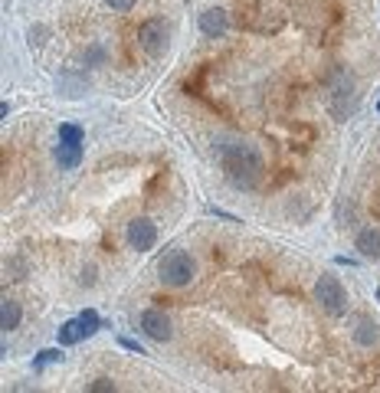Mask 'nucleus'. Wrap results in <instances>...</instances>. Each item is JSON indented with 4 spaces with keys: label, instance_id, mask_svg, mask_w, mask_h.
<instances>
[{
    "label": "nucleus",
    "instance_id": "obj_17",
    "mask_svg": "<svg viewBox=\"0 0 380 393\" xmlns=\"http://www.w3.org/2000/svg\"><path fill=\"white\" fill-rule=\"evenodd\" d=\"M105 4H109L112 10H119V13H128V10L135 7L138 0H105Z\"/></svg>",
    "mask_w": 380,
    "mask_h": 393
},
{
    "label": "nucleus",
    "instance_id": "obj_7",
    "mask_svg": "<svg viewBox=\"0 0 380 393\" xmlns=\"http://www.w3.org/2000/svg\"><path fill=\"white\" fill-rule=\"evenodd\" d=\"M141 331L151 338V341H170V318L164 315V311H158V308H148V311H141Z\"/></svg>",
    "mask_w": 380,
    "mask_h": 393
},
{
    "label": "nucleus",
    "instance_id": "obj_16",
    "mask_svg": "<svg viewBox=\"0 0 380 393\" xmlns=\"http://www.w3.org/2000/svg\"><path fill=\"white\" fill-rule=\"evenodd\" d=\"M60 138H66V141H82V128H79V125H69V121H66V125H60Z\"/></svg>",
    "mask_w": 380,
    "mask_h": 393
},
{
    "label": "nucleus",
    "instance_id": "obj_14",
    "mask_svg": "<svg viewBox=\"0 0 380 393\" xmlns=\"http://www.w3.org/2000/svg\"><path fill=\"white\" fill-rule=\"evenodd\" d=\"M63 348V344H60ZM60 348H46V350H40V354H36L33 358V367L36 370H43V367H50V364H60L63 360V350Z\"/></svg>",
    "mask_w": 380,
    "mask_h": 393
},
{
    "label": "nucleus",
    "instance_id": "obj_13",
    "mask_svg": "<svg viewBox=\"0 0 380 393\" xmlns=\"http://www.w3.org/2000/svg\"><path fill=\"white\" fill-rule=\"evenodd\" d=\"M20 318H23V311H20L17 301L4 299V305H0V328H4V331H13V328L20 325Z\"/></svg>",
    "mask_w": 380,
    "mask_h": 393
},
{
    "label": "nucleus",
    "instance_id": "obj_8",
    "mask_svg": "<svg viewBox=\"0 0 380 393\" xmlns=\"http://www.w3.org/2000/svg\"><path fill=\"white\" fill-rule=\"evenodd\" d=\"M227 30H229L227 10L210 7V10H203V13H200V33L207 36V40H217V36H223Z\"/></svg>",
    "mask_w": 380,
    "mask_h": 393
},
{
    "label": "nucleus",
    "instance_id": "obj_19",
    "mask_svg": "<svg viewBox=\"0 0 380 393\" xmlns=\"http://www.w3.org/2000/svg\"><path fill=\"white\" fill-rule=\"evenodd\" d=\"M119 344H121V348H128V350H135V354H144V348L138 341H131V338H121Z\"/></svg>",
    "mask_w": 380,
    "mask_h": 393
},
{
    "label": "nucleus",
    "instance_id": "obj_12",
    "mask_svg": "<svg viewBox=\"0 0 380 393\" xmlns=\"http://www.w3.org/2000/svg\"><path fill=\"white\" fill-rule=\"evenodd\" d=\"M56 338H60L63 348H72V344L82 341L85 334H82V325H79V318H72V321H63L60 331H56Z\"/></svg>",
    "mask_w": 380,
    "mask_h": 393
},
{
    "label": "nucleus",
    "instance_id": "obj_10",
    "mask_svg": "<svg viewBox=\"0 0 380 393\" xmlns=\"http://www.w3.org/2000/svg\"><path fill=\"white\" fill-rule=\"evenodd\" d=\"M56 164H60L63 171H72L82 164V141H66L60 138V145H56Z\"/></svg>",
    "mask_w": 380,
    "mask_h": 393
},
{
    "label": "nucleus",
    "instance_id": "obj_20",
    "mask_svg": "<svg viewBox=\"0 0 380 393\" xmlns=\"http://www.w3.org/2000/svg\"><path fill=\"white\" fill-rule=\"evenodd\" d=\"M374 295H377V301H380V289H377V292H374Z\"/></svg>",
    "mask_w": 380,
    "mask_h": 393
},
{
    "label": "nucleus",
    "instance_id": "obj_21",
    "mask_svg": "<svg viewBox=\"0 0 380 393\" xmlns=\"http://www.w3.org/2000/svg\"><path fill=\"white\" fill-rule=\"evenodd\" d=\"M377 109H380V105H377Z\"/></svg>",
    "mask_w": 380,
    "mask_h": 393
},
{
    "label": "nucleus",
    "instance_id": "obj_18",
    "mask_svg": "<svg viewBox=\"0 0 380 393\" xmlns=\"http://www.w3.org/2000/svg\"><path fill=\"white\" fill-rule=\"evenodd\" d=\"M89 390H92V393H109V390H115V384H112V380H105V377H102V380H95V384L89 387Z\"/></svg>",
    "mask_w": 380,
    "mask_h": 393
},
{
    "label": "nucleus",
    "instance_id": "obj_9",
    "mask_svg": "<svg viewBox=\"0 0 380 393\" xmlns=\"http://www.w3.org/2000/svg\"><path fill=\"white\" fill-rule=\"evenodd\" d=\"M354 249L361 253L364 259L380 262V230H377V226H367V230L357 233V236H354Z\"/></svg>",
    "mask_w": 380,
    "mask_h": 393
},
{
    "label": "nucleus",
    "instance_id": "obj_4",
    "mask_svg": "<svg viewBox=\"0 0 380 393\" xmlns=\"http://www.w3.org/2000/svg\"><path fill=\"white\" fill-rule=\"evenodd\" d=\"M328 105L335 111V118H347L354 111V79L347 76L344 69H338L331 76V95H328Z\"/></svg>",
    "mask_w": 380,
    "mask_h": 393
},
{
    "label": "nucleus",
    "instance_id": "obj_5",
    "mask_svg": "<svg viewBox=\"0 0 380 393\" xmlns=\"http://www.w3.org/2000/svg\"><path fill=\"white\" fill-rule=\"evenodd\" d=\"M138 43H141L144 52L161 56V52L168 50V26H164V20H144L138 26Z\"/></svg>",
    "mask_w": 380,
    "mask_h": 393
},
{
    "label": "nucleus",
    "instance_id": "obj_11",
    "mask_svg": "<svg viewBox=\"0 0 380 393\" xmlns=\"http://www.w3.org/2000/svg\"><path fill=\"white\" fill-rule=\"evenodd\" d=\"M380 338L377 331V321H371V318H357V325H354V341L361 344V348H374Z\"/></svg>",
    "mask_w": 380,
    "mask_h": 393
},
{
    "label": "nucleus",
    "instance_id": "obj_2",
    "mask_svg": "<svg viewBox=\"0 0 380 393\" xmlns=\"http://www.w3.org/2000/svg\"><path fill=\"white\" fill-rule=\"evenodd\" d=\"M158 272H161V282L164 285H170V289H184V285L194 282L197 262H194L190 253H184V249H170L168 256L161 259Z\"/></svg>",
    "mask_w": 380,
    "mask_h": 393
},
{
    "label": "nucleus",
    "instance_id": "obj_1",
    "mask_svg": "<svg viewBox=\"0 0 380 393\" xmlns=\"http://www.w3.org/2000/svg\"><path fill=\"white\" fill-rule=\"evenodd\" d=\"M220 164L227 180L237 190H253L256 184L266 174V164H262V154L253 145H243V141H233V145L220 148Z\"/></svg>",
    "mask_w": 380,
    "mask_h": 393
},
{
    "label": "nucleus",
    "instance_id": "obj_15",
    "mask_svg": "<svg viewBox=\"0 0 380 393\" xmlns=\"http://www.w3.org/2000/svg\"><path fill=\"white\" fill-rule=\"evenodd\" d=\"M79 325H82V334H85V338H92V334L102 328V318L95 315L92 308H85L82 315H79Z\"/></svg>",
    "mask_w": 380,
    "mask_h": 393
},
{
    "label": "nucleus",
    "instance_id": "obj_3",
    "mask_svg": "<svg viewBox=\"0 0 380 393\" xmlns=\"http://www.w3.org/2000/svg\"><path fill=\"white\" fill-rule=\"evenodd\" d=\"M315 301H318L325 311H328L331 318H341L347 311V305H351V299H347V289L335 279V275H321L318 282H315Z\"/></svg>",
    "mask_w": 380,
    "mask_h": 393
},
{
    "label": "nucleus",
    "instance_id": "obj_6",
    "mask_svg": "<svg viewBox=\"0 0 380 393\" xmlns=\"http://www.w3.org/2000/svg\"><path fill=\"white\" fill-rule=\"evenodd\" d=\"M125 240H128V246L135 249V253H148V249H154V243H158V226H154L151 220L138 216V220L128 223Z\"/></svg>",
    "mask_w": 380,
    "mask_h": 393
}]
</instances>
